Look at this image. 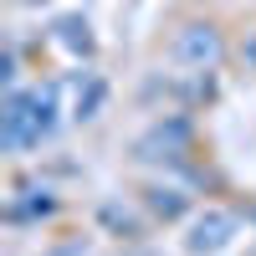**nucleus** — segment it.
<instances>
[{
    "mask_svg": "<svg viewBox=\"0 0 256 256\" xmlns=\"http://www.w3.org/2000/svg\"><path fill=\"white\" fill-rule=\"evenodd\" d=\"M56 98H62L56 82L31 88V92L10 88V98H6V118H0V144H6L10 154L46 144V138L56 134V123H62V118H56Z\"/></svg>",
    "mask_w": 256,
    "mask_h": 256,
    "instance_id": "nucleus-1",
    "label": "nucleus"
},
{
    "mask_svg": "<svg viewBox=\"0 0 256 256\" xmlns=\"http://www.w3.org/2000/svg\"><path fill=\"white\" fill-rule=\"evenodd\" d=\"M169 56H174L180 67H190V72H216L220 56H226V41H220V31L210 26V20H190V26H180Z\"/></svg>",
    "mask_w": 256,
    "mask_h": 256,
    "instance_id": "nucleus-2",
    "label": "nucleus"
},
{
    "mask_svg": "<svg viewBox=\"0 0 256 256\" xmlns=\"http://www.w3.org/2000/svg\"><path fill=\"white\" fill-rule=\"evenodd\" d=\"M190 144H195V134H190L184 118H159L148 134H138L134 159H138V164H180V159L190 154Z\"/></svg>",
    "mask_w": 256,
    "mask_h": 256,
    "instance_id": "nucleus-3",
    "label": "nucleus"
},
{
    "mask_svg": "<svg viewBox=\"0 0 256 256\" xmlns=\"http://www.w3.org/2000/svg\"><path fill=\"white\" fill-rule=\"evenodd\" d=\"M236 210H220V205H210L205 216L190 226V236H184V251L190 256H216V251H226L230 246V236H236Z\"/></svg>",
    "mask_w": 256,
    "mask_h": 256,
    "instance_id": "nucleus-4",
    "label": "nucleus"
},
{
    "mask_svg": "<svg viewBox=\"0 0 256 256\" xmlns=\"http://www.w3.org/2000/svg\"><path fill=\"white\" fill-rule=\"evenodd\" d=\"M102 102H108V82L98 72H82L77 77V98H72V123H92L102 113Z\"/></svg>",
    "mask_w": 256,
    "mask_h": 256,
    "instance_id": "nucleus-5",
    "label": "nucleus"
},
{
    "mask_svg": "<svg viewBox=\"0 0 256 256\" xmlns=\"http://www.w3.org/2000/svg\"><path fill=\"white\" fill-rule=\"evenodd\" d=\"M144 205L154 210L159 220H180L184 210H190V195H184L180 184H164V180H159V184H148V190H144Z\"/></svg>",
    "mask_w": 256,
    "mask_h": 256,
    "instance_id": "nucleus-6",
    "label": "nucleus"
},
{
    "mask_svg": "<svg viewBox=\"0 0 256 256\" xmlns=\"http://www.w3.org/2000/svg\"><path fill=\"white\" fill-rule=\"evenodd\" d=\"M56 41H62L72 56H92V46H98V41H92V26H88L82 16H62V20H56Z\"/></svg>",
    "mask_w": 256,
    "mask_h": 256,
    "instance_id": "nucleus-7",
    "label": "nucleus"
},
{
    "mask_svg": "<svg viewBox=\"0 0 256 256\" xmlns=\"http://www.w3.org/2000/svg\"><path fill=\"white\" fill-rule=\"evenodd\" d=\"M56 200L46 195V190H31V200H10V220H41V216H52Z\"/></svg>",
    "mask_w": 256,
    "mask_h": 256,
    "instance_id": "nucleus-8",
    "label": "nucleus"
},
{
    "mask_svg": "<svg viewBox=\"0 0 256 256\" xmlns=\"http://www.w3.org/2000/svg\"><path fill=\"white\" fill-rule=\"evenodd\" d=\"M16 6H46V0H16Z\"/></svg>",
    "mask_w": 256,
    "mask_h": 256,
    "instance_id": "nucleus-9",
    "label": "nucleus"
}]
</instances>
